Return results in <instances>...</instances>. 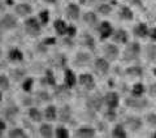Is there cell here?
Segmentation results:
<instances>
[{"label":"cell","instance_id":"cell-1","mask_svg":"<svg viewBox=\"0 0 156 138\" xmlns=\"http://www.w3.org/2000/svg\"><path fill=\"white\" fill-rule=\"evenodd\" d=\"M23 29H25V33L30 37H38L39 34L42 33V24L39 22V20L37 17H27L25 18V22H23Z\"/></svg>","mask_w":156,"mask_h":138},{"label":"cell","instance_id":"cell-2","mask_svg":"<svg viewBox=\"0 0 156 138\" xmlns=\"http://www.w3.org/2000/svg\"><path fill=\"white\" fill-rule=\"evenodd\" d=\"M128 46L124 50V60L125 61H134L139 57L140 55V44L138 42H131V43H126Z\"/></svg>","mask_w":156,"mask_h":138},{"label":"cell","instance_id":"cell-3","mask_svg":"<svg viewBox=\"0 0 156 138\" xmlns=\"http://www.w3.org/2000/svg\"><path fill=\"white\" fill-rule=\"evenodd\" d=\"M125 104L130 107V108H134V110H143L148 106V100L143 96H134L131 95L129 98H126L125 100Z\"/></svg>","mask_w":156,"mask_h":138},{"label":"cell","instance_id":"cell-4","mask_svg":"<svg viewBox=\"0 0 156 138\" xmlns=\"http://www.w3.org/2000/svg\"><path fill=\"white\" fill-rule=\"evenodd\" d=\"M119 55H120V50H119V47L116 46V43H107V44H104L103 56L109 63L117 60V59H119Z\"/></svg>","mask_w":156,"mask_h":138},{"label":"cell","instance_id":"cell-5","mask_svg":"<svg viewBox=\"0 0 156 138\" xmlns=\"http://www.w3.org/2000/svg\"><path fill=\"white\" fill-rule=\"evenodd\" d=\"M103 102L104 106L109 110H116L120 104V95L116 91H108L107 94L103 95Z\"/></svg>","mask_w":156,"mask_h":138},{"label":"cell","instance_id":"cell-6","mask_svg":"<svg viewBox=\"0 0 156 138\" xmlns=\"http://www.w3.org/2000/svg\"><path fill=\"white\" fill-rule=\"evenodd\" d=\"M142 125H143V121L138 116H129V117H126L125 122H124V126L126 128V130H130L133 133L142 129Z\"/></svg>","mask_w":156,"mask_h":138},{"label":"cell","instance_id":"cell-7","mask_svg":"<svg viewBox=\"0 0 156 138\" xmlns=\"http://www.w3.org/2000/svg\"><path fill=\"white\" fill-rule=\"evenodd\" d=\"M109 61L105 57H98L94 60V71L96 72V74L99 76H105L109 72Z\"/></svg>","mask_w":156,"mask_h":138},{"label":"cell","instance_id":"cell-8","mask_svg":"<svg viewBox=\"0 0 156 138\" xmlns=\"http://www.w3.org/2000/svg\"><path fill=\"white\" fill-rule=\"evenodd\" d=\"M17 16L11 13H5L4 16L0 18V25L3 26L4 30H13L17 27Z\"/></svg>","mask_w":156,"mask_h":138},{"label":"cell","instance_id":"cell-9","mask_svg":"<svg viewBox=\"0 0 156 138\" xmlns=\"http://www.w3.org/2000/svg\"><path fill=\"white\" fill-rule=\"evenodd\" d=\"M31 13H33V7L29 3H18L14 5V14L17 17L27 18L31 16Z\"/></svg>","mask_w":156,"mask_h":138},{"label":"cell","instance_id":"cell-10","mask_svg":"<svg viewBox=\"0 0 156 138\" xmlns=\"http://www.w3.org/2000/svg\"><path fill=\"white\" fill-rule=\"evenodd\" d=\"M113 26L112 24L108 22V21H101L98 26V31H99V35H100V39L101 41H105V39H109L113 34Z\"/></svg>","mask_w":156,"mask_h":138},{"label":"cell","instance_id":"cell-11","mask_svg":"<svg viewBox=\"0 0 156 138\" xmlns=\"http://www.w3.org/2000/svg\"><path fill=\"white\" fill-rule=\"evenodd\" d=\"M78 83L86 90H92L95 87V78L90 73H82L78 76Z\"/></svg>","mask_w":156,"mask_h":138},{"label":"cell","instance_id":"cell-12","mask_svg":"<svg viewBox=\"0 0 156 138\" xmlns=\"http://www.w3.org/2000/svg\"><path fill=\"white\" fill-rule=\"evenodd\" d=\"M111 38L116 44H126L129 42V33L125 29H116V30H113Z\"/></svg>","mask_w":156,"mask_h":138},{"label":"cell","instance_id":"cell-13","mask_svg":"<svg viewBox=\"0 0 156 138\" xmlns=\"http://www.w3.org/2000/svg\"><path fill=\"white\" fill-rule=\"evenodd\" d=\"M74 136L81 138H94L96 136V129L91 125H82L76 130Z\"/></svg>","mask_w":156,"mask_h":138},{"label":"cell","instance_id":"cell-14","mask_svg":"<svg viewBox=\"0 0 156 138\" xmlns=\"http://www.w3.org/2000/svg\"><path fill=\"white\" fill-rule=\"evenodd\" d=\"M65 16L68 17V20H70V21H77V20L81 17L80 5L76 3L68 4V7L65 8Z\"/></svg>","mask_w":156,"mask_h":138},{"label":"cell","instance_id":"cell-15","mask_svg":"<svg viewBox=\"0 0 156 138\" xmlns=\"http://www.w3.org/2000/svg\"><path fill=\"white\" fill-rule=\"evenodd\" d=\"M77 83H78V78H77V74L74 73V71L66 68L64 71V85L69 89H73Z\"/></svg>","mask_w":156,"mask_h":138},{"label":"cell","instance_id":"cell-16","mask_svg":"<svg viewBox=\"0 0 156 138\" xmlns=\"http://www.w3.org/2000/svg\"><path fill=\"white\" fill-rule=\"evenodd\" d=\"M39 134H41V137H44V138H52L55 137V128L52 126L50 121L43 122L39 126Z\"/></svg>","mask_w":156,"mask_h":138},{"label":"cell","instance_id":"cell-17","mask_svg":"<svg viewBox=\"0 0 156 138\" xmlns=\"http://www.w3.org/2000/svg\"><path fill=\"white\" fill-rule=\"evenodd\" d=\"M7 57L12 63H21L23 61V52L17 47H12L7 53Z\"/></svg>","mask_w":156,"mask_h":138},{"label":"cell","instance_id":"cell-18","mask_svg":"<svg viewBox=\"0 0 156 138\" xmlns=\"http://www.w3.org/2000/svg\"><path fill=\"white\" fill-rule=\"evenodd\" d=\"M43 117H44L46 121H50V122L57 120V108H56V106L48 104L44 108V111H43Z\"/></svg>","mask_w":156,"mask_h":138},{"label":"cell","instance_id":"cell-19","mask_svg":"<svg viewBox=\"0 0 156 138\" xmlns=\"http://www.w3.org/2000/svg\"><path fill=\"white\" fill-rule=\"evenodd\" d=\"M53 30H55V33L57 34V35L65 37L66 30H68V24L61 18L55 20V21H53Z\"/></svg>","mask_w":156,"mask_h":138},{"label":"cell","instance_id":"cell-20","mask_svg":"<svg viewBox=\"0 0 156 138\" xmlns=\"http://www.w3.org/2000/svg\"><path fill=\"white\" fill-rule=\"evenodd\" d=\"M148 31H150V29L147 26V24H144V22H139L138 25H135L134 29H133V34L136 38L148 37Z\"/></svg>","mask_w":156,"mask_h":138},{"label":"cell","instance_id":"cell-21","mask_svg":"<svg viewBox=\"0 0 156 138\" xmlns=\"http://www.w3.org/2000/svg\"><path fill=\"white\" fill-rule=\"evenodd\" d=\"M82 20H83V22L86 25H89L90 27L99 25V17H98V14L95 12H86L83 14V17H82Z\"/></svg>","mask_w":156,"mask_h":138},{"label":"cell","instance_id":"cell-22","mask_svg":"<svg viewBox=\"0 0 156 138\" xmlns=\"http://www.w3.org/2000/svg\"><path fill=\"white\" fill-rule=\"evenodd\" d=\"M57 119L61 122H68L72 119V110L69 106H64L60 110H57Z\"/></svg>","mask_w":156,"mask_h":138},{"label":"cell","instance_id":"cell-23","mask_svg":"<svg viewBox=\"0 0 156 138\" xmlns=\"http://www.w3.org/2000/svg\"><path fill=\"white\" fill-rule=\"evenodd\" d=\"M27 113H29V119L33 122H42V120L44 119L43 117V112L37 107H30Z\"/></svg>","mask_w":156,"mask_h":138},{"label":"cell","instance_id":"cell-24","mask_svg":"<svg viewBox=\"0 0 156 138\" xmlns=\"http://www.w3.org/2000/svg\"><path fill=\"white\" fill-rule=\"evenodd\" d=\"M74 61H76V64H78V65L85 67V65H87V64H90V61H91V56H90V53H89V52L81 51V52H78L77 55H76Z\"/></svg>","mask_w":156,"mask_h":138},{"label":"cell","instance_id":"cell-25","mask_svg":"<svg viewBox=\"0 0 156 138\" xmlns=\"http://www.w3.org/2000/svg\"><path fill=\"white\" fill-rule=\"evenodd\" d=\"M82 44H83L87 50H90V51H95V48H96L95 39L89 33H85L83 35H82Z\"/></svg>","mask_w":156,"mask_h":138},{"label":"cell","instance_id":"cell-26","mask_svg":"<svg viewBox=\"0 0 156 138\" xmlns=\"http://www.w3.org/2000/svg\"><path fill=\"white\" fill-rule=\"evenodd\" d=\"M119 17L121 20H124V21H131V20L134 18V13L131 11V8L128 7V5H124L120 8L119 11Z\"/></svg>","mask_w":156,"mask_h":138},{"label":"cell","instance_id":"cell-27","mask_svg":"<svg viewBox=\"0 0 156 138\" xmlns=\"http://www.w3.org/2000/svg\"><path fill=\"white\" fill-rule=\"evenodd\" d=\"M112 137L115 138H126L128 137V130L124 124H116L112 129Z\"/></svg>","mask_w":156,"mask_h":138},{"label":"cell","instance_id":"cell-28","mask_svg":"<svg viewBox=\"0 0 156 138\" xmlns=\"http://www.w3.org/2000/svg\"><path fill=\"white\" fill-rule=\"evenodd\" d=\"M7 136L9 138H25V137H27V133L23 130V128L16 126V128H12V129H9Z\"/></svg>","mask_w":156,"mask_h":138},{"label":"cell","instance_id":"cell-29","mask_svg":"<svg viewBox=\"0 0 156 138\" xmlns=\"http://www.w3.org/2000/svg\"><path fill=\"white\" fill-rule=\"evenodd\" d=\"M101 106H104L103 95L96 94V95H94V96L90 98V107H91V108H94V110L99 111L100 108H101Z\"/></svg>","mask_w":156,"mask_h":138},{"label":"cell","instance_id":"cell-30","mask_svg":"<svg viewBox=\"0 0 156 138\" xmlns=\"http://www.w3.org/2000/svg\"><path fill=\"white\" fill-rule=\"evenodd\" d=\"M43 80H44L46 85H48V86H56V77H55V73H53L52 69H46Z\"/></svg>","mask_w":156,"mask_h":138},{"label":"cell","instance_id":"cell-31","mask_svg":"<svg viewBox=\"0 0 156 138\" xmlns=\"http://www.w3.org/2000/svg\"><path fill=\"white\" fill-rule=\"evenodd\" d=\"M144 93H146V86L142 82H136L131 87V95L134 96H143Z\"/></svg>","mask_w":156,"mask_h":138},{"label":"cell","instance_id":"cell-32","mask_svg":"<svg viewBox=\"0 0 156 138\" xmlns=\"http://www.w3.org/2000/svg\"><path fill=\"white\" fill-rule=\"evenodd\" d=\"M96 12L101 14V16H108L112 12V5L111 3H100L99 5L96 7Z\"/></svg>","mask_w":156,"mask_h":138},{"label":"cell","instance_id":"cell-33","mask_svg":"<svg viewBox=\"0 0 156 138\" xmlns=\"http://www.w3.org/2000/svg\"><path fill=\"white\" fill-rule=\"evenodd\" d=\"M70 136L69 129L65 128L64 125H58L55 128V137L56 138H68Z\"/></svg>","mask_w":156,"mask_h":138},{"label":"cell","instance_id":"cell-34","mask_svg":"<svg viewBox=\"0 0 156 138\" xmlns=\"http://www.w3.org/2000/svg\"><path fill=\"white\" fill-rule=\"evenodd\" d=\"M126 74L130 76V77H134V78H138L142 76V68L138 67V65H133L126 69Z\"/></svg>","mask_w":156,"mask_h":138},{"label":"cell","instance_id":"cell-35","mask_svg":"<svg viewBox=\"0 0 156 138\" xmlns=\"http://www.w3.org/2000/svg\"><path fill=\"white\" fill-rule=\"evenodd\" d=\"M21 87H22V90L25 91V93H30L33 90V87H34V80H33L31 77H25L22 80Z\"/></svg>","mask_w":156,"mask_h":138},{"label":"cell","instance_id":"cell-36","mask_svg":"<svg viewBox=\"0 0 156 138\" xmlns=\"http://www.w3.org/2000/svg\"><path fill=\"white\" fill-rule=\"evenodd\" d=\"M38 20H39V22L42 24V26L47 25V24L50 22V12H48L47 9H43V11H41L38 13Z\"/></svg>","mask_w":156,"mask_h":138},{"label":"cell","instance_id":"cell-37","mask_svg":"<svg viewBox=\"0 0 156 138\" xmlns=\"http://www.w3.org/2000/svg\"><path fill=\"white\" fill-rule=\"evenodd\" d=\"M35 98H37V100H39L41 103H47V102H50V100H51V95L48 94L46 90L38 91L37 94H35Z\"/></svg>","mask_w":156,"mask_h":138},{"label":"cell","instance_id":"cell-38","mask_svg":"<svg viewBox=\"0 0 156 138\" xmlns=\"http://www.w3.org/2000/svg\"><path fill=\"white\" fill-rule=\"evenodd\" d=\"M144 121L146 124L151 128H156V113L155 112H150L144 116Z\"/></svg>","mask_w":156,"mask_h":138},{"label":"cell","instance_id":"cell-39","mask_svg":"<svg viewBox=\"0 0 156 138\" xmlns=\"http://www.w3.org/2000/svg\"><path fill=\"white\" fill-rule=\"evenodd\" d=\"M11 87V81H9V77L5 74H0V90H8Z\"/></svg>","mask_w":156,"mask_h":138},{"label":"cell","instance_id":"cell-40","mask_svg":"<svg viewBox=\"0 0 156 138\" xmlns=\"http://www.w3.org/2000/svg\"><path fill=\"white\" fill-rule=\"evenodd\" d=\"M116 117H117L116 110H109V108H107V111L104 112V119L107 121H115Z\"/></svg>","mask_w":156,"mask_h":138},{"label":"cell","instance_id":"cell-41","mask_svg":"<svg viewBox=\"0 0 156 138\" xmlns=\"http://www.w3.org/2000/svg\"><path fill=\"white\" fill-rule=\"evenodd\" d=\"M146 53H147V57L148 59L154 60V59L156 57V46H155V44H150V46H147Z\"/></svg>","mask_w":156,"mask_h":138},{"label":"cell","instance_id":"cell-42","mask_svg":"<svg viewBox=\"0 0 156 138\" xmlns=\"http://www.w3.org/2000/svg\"><path fill=\"white\" fill-rule=\"evenodd\" d=\"M18 115V108L17 107H8L5 110V116L8 119H13L14 116Z\"/></svg>","mask_w":156,"mask_h":138},{"label":"cell","instance_id":"cell-43","mask_svg":"<svg viewBox=\"0 0 156 138\" xmlns=\"http://www.w3.org/2000/svg\"><path fill=\"white\" fill-rule=\"evenodd\" d=\"M12 74L14 76L13 78L16 81H20V80H23V78H25L26 76H25V72L22 71V69H13L12 71Z\"/></svg>","mask_w":156,"mask_h":138},{"label":"cell","instance_id":"cell-44","mask_svg":"<svg viewBox=\"0 0 156 138\" xmlns=\"http://www.w3.org/2000/svg\"><path fill=\"white\" fill-rule=\"evenodd\" d=\"M77 35V27L74 25H68V30L65 37H69V38H74Z\"/></svg>","mask_w":156,"mask_h":138},{"label":"cell","instance_id":"cell-45","mask_svg":"<svg viewBox=\"0 0 156 138\" xmlns=\"http://www.w3.org/2000/svg\"><path fill=\"white\" fill-rule=\"evenodd\" d=\"M55 43H56V38H53V37L46 38L44 41H43V44H44V46H55Z\"/></svg>","mask_w":156,"mask_h":138},{"label":"cell","instance_id":"cell-46","mask_svg":"<svg viewBox=\"0 0 156 138\" xmlns=\"http://www.w3.org/2000/svg\"><path fill=\"white\" fill-rule=\"evenodd\" d=\"M5 130H7V122L3 119H0V136H3Z\"/></svg>","mask_w":156,"mask_h":138},{"label":"cell","instance_id":"cell-47","mask_svg":"<svg viewBox=\"0 0 156 138\" xmlns=\"http://www.w3.org/2000/svg\"><path fill=\"white\" fill-rule=\"evenodd\" d=\"M148 93H150L151 96H156V82H154V83H151V85H150Z\"/></svg>","mask_w":156,"mask_h":138},{"label":"cell","instance_id":"cell-48","mask_svg":"<svg viewBox=\"0 0 156 138\" xmlns=\"http://www.w3.org/2000/svg\"><path fill=\"white\" fill-rule=\"evenodd\" d=\"M148 37H150L151 41L156 42V26H155V27H152V29H150V31H148Z\"/></svg>","mask_w":156,"mask_h":138},{"label":"cell","instance_id":"cell-49","mask_svg":"<svg viewBox=\"0 0 156 138\" xmlns=\"http://www.w3.org/2000/svg\"><path fill=\"white\" fill-rule=\"evenodd\" d=\"M80 3L82 5H92L95 3V0H80Z\"/></svg>","mask_w":156,"mask_h":138},{"label":"cell","instance_id":"cell-50","mask_svg":"<svg viewBox=\"0 0 156 138\" xmlns=\"http://www.w3.org/2000/svg\"><path fill=\"white\" fill-rule=\"evenodd\" d=\"M130 3L135 4V5H142V0H130Z\"/></svg>","mask_w":156,"mask_h":138},{"label":"cell","instance_id":"cell-51","mask_svg":"<svg viewBox=\"0 0 156 138\" xmlns=\"http://www.w3.org/2000/svg\"><path fill=\"white\" fill-rule=\"evenodd\" d=\"M5 4H7L8 7H12L13 4H14V2H13V0H5Z\"/></svg>","mask_w":156,"mask_h":138},{"label":"cell","instance_id":"cell-52","mask_svg":"<svg viewBox=\"0 0 156 138\" xmlns=\"http://www.w3.org/2000/svg\"><path fill=\"white\" fill-rule=\"evenodd\" d=\"M43 2L47 3V4H55V3L57 2V0H43Z\"/></svg>","mask_w":156,"mask_h":138},{"label":"cell","instance_id":"cell-53","mask_svg":"<svg viewBox=\"0 0 156 138\" xmlns=\"http://www.w3.org/2000/svg\"><path fill=\"white\" fill-rule=\"evenodd\" d=\"M3 31H4V29H3L2 25H0V39H2V34H3Z\"/></svg>","mask_w":156,"mask_h":138},{"label":"cell","instance_id":"cell-54","mask_svg":"<svg viewBox=\"0 0 156 138\" xmlns=\"http://www.w3.org/2000/svg\"><path fill=\"white\" fill-rule=\"evenodd\" d=\"M2 100H3V91L0 90V102H2Z\"/></svg>","mask_w":156,"mask_h":138},{"label":"cell","instance_id":"cell-55","mask_svg":"<svg viewBox=\"0 0 156 138\" xmlns=\"http://www.w3.org/2000/svg\"><path fill=\"white\" fill-rule=\"evenodd\" d=\"M154 137L156 138V129H155V132H154Z\"/></svg>","mask_w":156,"mask_h":138},{"label":"cell","instance_id":"cell-56","mask_svg":"<svg viewBox=\"0 0 156 138\" xmlns=\"http://www.w3.org/2000/svg\"><path fill=\"white\" fill-rule=\"evenodd\" d=\"M100 2H103V3H104V2H107V0H100Z\"/></svg>","mask_w":156,"mask_h":138},{"label":"cell","instance_id":"cell-57","mask_svg":"<svg viewBox=\"0 0 156 138\" xmlns=\"http://www.w3.org/2000/svg\"><path fill=\"white\" fill-rule=\"evenodd\" d=\"M155 74H156V68H155Z\"/></svg>","mask_w":156,"mask_h":138},{"label":"cell","instance_id":"cell-58","mask_svg":"<svg viewBox=\"0 0 156 138\" xmlns=\"http://www.w3.org/2000/svg\"><path fill=\"white\" fill-rule=\"evenodd\" d=\"M0 56H2V51H0Z\"/></svg>","mask_w":156,"mask_h":138}]
</instances>
